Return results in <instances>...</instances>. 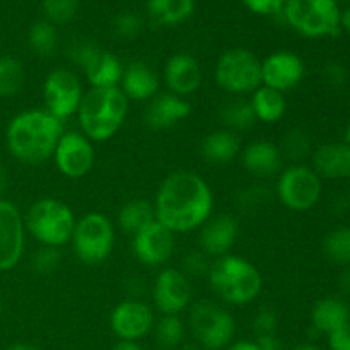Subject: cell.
I'll use <instances>...</instances> for the list:
<instances>
[{"label":"cell","mask_w":350,"mask_h":350,"mask_svg":"<svg viewBox=\"0 0 350 350\" xmlns=\"http://www.w3.org/2000/svg\"><path fill=\"white\" fill-rule=\"evenodd\" d=\"M263 188L260 187H253V188H248V190L245 191V193H241V200H239V205H241V208H250V207H255V205L262 204L263 202Z\"/></svg>","instance_id":"43"},{"label":"cell","mask_w":350,"mask_h":350,"mask_svg":"<svg viewBox=\"0 0 350 350\" xmlns=\"http://www.w3.org/2000/svg\"><path fill=\"white\" fill-rule=\"evenodd\" d=\"M58 267H60V252H58V248L41 246L38 252H34L33 258H31V269L41 277L51 275V273L57 272Z\"/></svg>","instance_id":"37"},{"label":"cell","mask_w":350,"mask_h":350,"mask_svg":"<svg viewBox=\"0 0 350 350\" xmlns=\"http://www.w3.org/2000/svg\"><path fill=\"white\" fill-rule=\"evenodd\" d=\"M156 323L152 308L139 299H126L111 311L109 325L120 340L137 342L150 334Z\"/></svg>","instance_id":"16"},{"label":"cell","mask_w":350,"mask_h":350,"mask_svg":"<svg viewBox=\"0 0 350 350\" xmlns=\"http://www.w3.org/2000/svg\"><path fill=\"white\" fill-rule=\"evenodd\" d=\"M328 345L332 350H350V323L328 335Z\"/></svg>","instance_id":"42"},{"label":"cell","mask_w":350,"mask_h":350,"mask_svg":"<svg viewBox=\"0 0 350 350\" xmlns=\"http://www.w3.org/2000/svg\"><path fill=\"white\" fill-rule=\"evenodd\" d=\"M27 43L38 57H51L58 46L57 27L48 21H38L31 26Z\"/></svg>","instance_id":"31"},{"label":"cell","mask_w":350,"mask_h":350,"mask_svg":"<svg viewBox=\"0 0 350 350\" xmlns=\"http://www.w3.org/2000/svg\"><path fill=\"white\" fill-rule=\"evenodd\" d=\"M26 72L23 64L10 55L0 57V98H12L23 89Z\"/></svg>","instance_id":"30"},{"label":"cell","mask_w":350,"mask_h":350,"mask_svg":"<svg viewBox=\"0 0 350 350\" xmlns=\"http://www.w3.org/2000/svg\"><path fill=\"white\" fill-rule=\"evenodd\" d=\"M250 103H252L256 120L263 123L280 122L287 111V101L284 92L267 88V85H260L256 91H253Z\"/></svg>","instance_id":"28"},{"label":"cell","mask_w":350,"mask_h":350,"mask_svg":"<svg viewBox=\"0 0 350 350\" xmlns=\"http://www.w3.org/2000/svg\"><path fill=\"white\" fill-rule=\"evenodd\" d=\"M72 58L82 67L91 88H120L123 65L111 51L101 50L91 41H81L72 48Z\"/></svg>","instance_id":"11"},{"label":"cell","mask_w":350,"mask_h":350,"mask_svg":"<svg viewBox=\"0 0 350 350\" xmlns=\"http://www.w3.org/2000/svg\"><path fill=\"white\" fill-rule=\"evenodd\" d=\"M190 103L171 92H159L147 105L144 120L154 130L171 129L190 115Z\"/></svg>","instance_id":"21"},{"label":"cell","mask_w":350,"mask_h":350,"mask_svg":"<svg viewBox=\"0 0 350 350\" xmlns=\"http://www.w3.org/2000/svg\"><path fill=\"white\" fill-rule=\"evenodd\" d=\"M345 2H350V0H345Z\"/></svg>","instance_id":"56"},{"label":"cell","mask_w":350,"mask_h":350,"mask_svg":"<svg viewBox=\"0 0 350 350\" xmlns=\"http://www.w3.org/2000/svg\"><path fill=\"white\" fill-rule=\"evenodd\" d=\"M345 146L350 147V125L347 126V130H345Z\"/></svg>","instance_id":"54"},{"label":"cell","mask_w":350,"mask_h":350,"mask_svg":"<svg viewBox=\"0 0 350 350\" xmlns=\"http://www.w3.org/2000/svg\"><path fill=\"white\" fill-rule=\"evenodd\" d=\"M323 252L330 262L350 267V228L334 229L325 238Z\"/></svg>","instance_id":"35"},{"label":"cell","mask_w":350,"mask_h":350,"mask_svg":"<svg viewBox=\"0 0 350 350\" xmlns=\"http://www.w3.org/2000/svg\"><path fill=\"white\" fill-rule=\"evenodd\" d=\"M129 98L120 88H91L77 109L81 132L91 142L113 139L125 123Z\"/></svg>","instance_id":"3"},{"label":"cell","mask_w":350,"mask_h":350,"mask_svg":"<svg viewBox=\"0 0 350 350\" xmlns=\"http://www.w3.org/2000/svg\"><path fill=\"white\" fill-rule=\"evenodd\" d=\"M280 154L286 159L299 164L311 154V139L310 133L303 129H293L284 135L282 142L279 146Z\"/></svg>","instance_id":"34"},{"label":"cell","mask_w":350,"mask_h":350,"mask_svg":"<svg viewBox=\"0 0 350 350\" xmlns=\"http://www.w3.org/2000/svg\"><path fill=\"white\" fill-rule=\"evenodd\" d=\"M275 193L286 208L306 212L320 202L323 195V180L314 173L313 167L294 164L280 171Z\"/></svg>","instance_id":"9"},{"label":"cell","mask_w":350,"mask_h":350,"mask_svg":"<svg viewBox=\"0 0 350 350\" xmlns=\"http://www.w3.org/2000/svg\"><path fill=\"white\" fill-rule=\"evenodd\" d=\"M181 350H205V349L198 344H188V345H185Z\"/></svg>","instance_id":"52"},{"label":"cell","mask_w":350,"mask_h":350,"mask_svg":"<svg viewBox=\"0 0 350 350\" xmlns=\"http://www.w3.org/2000/svg\"><path fill=\"white\" fill-rule=\"evenodd\" d=\"M221 118L228 130H246L255 125L256 116L248 99H232L221 108Z\"/></svg>","instance_id":"32"},{"label":"cell","mask_w":350,"mask_h":350,"mask_svg":"<svg viewBox=\"0 0 350 350\" xmlns=\"http://www.w3.org/2000/svg\"><path fill=\"white\" fill-rule=\"evenodd\" d=\"M26 228L16 204L0 198V272L12 270L24 253Z\"/></svg>","instance_id":"14"},{"label":"cell","mask_w":350,"mask_h":350,"mask_svg":"<svg viewBox=\"0 0 350 350\" xmlns=\"http://www.w3.org/2000/svg\"><path fill=\"white\" fill-rule=\"evenodd\" d=\"M164 81L171 94L180 98L193 94L202 85V67L190 53H176L164 67Z\"/></svg>","instance_id":"20"},{"label":"cell","mask_w":350,"mask_h":350,"mask_svg":"<svg viewBox=\"0 0 350 350\" xmlns=\"http://www.w3.org/2000/svg\"><path fill=\"white\" fill-rule=\"evenodd\" d=\"M5 188H7V173L5 170H3L2 164H0V198H2Z\"/></svg>","instance_id":"50"},{"label":"cell","mask_w":350,"mask_h":350,"mask_svg":"<svg viewBox=\"0 0 350 350\" xmlns=\"http://www.w3.org/2000/svg\"><path fill=\"white\" fill-rule=\"evenodd\" d=\"M340 289L344 296H347L350 299V267L340 275Z\"/></svg>","instance_id":"48"},{"label":"cell","mask_w":350,"mask_h":350,"mask_svg":"<svg viewBox=\"0 0 350 350\" xmlns=\"http://www.w3.org/2000/svg\"><path fill=\"white\" fill-rule=\"evenodd\" d=\"M0 318H2V301H0Z\"/></svg>","instance_id":"55"},{"label":"cell","mask_w":350,"mask_h":350,"mask_svg":"<svg viewBox=\"0 0 350 350\" xmlns=\"http://www.w3.org/2000/svg\"><path fill=\"white\" fill-rule=\"evenodd\" d=\"M228 350H260L258 344L252 340H239L234 344H229Z\"/></svg>","instance_id":"46"},{"label":"cell","mask_w":350,"mask_h":350,"mask_svg":"<svg viewBox=\"0 0 350 350\" xmlns=\"http://www.w3.org/2000/svg\"><path fill=\"white\" fill-rule=\"evenodd\" d=\"M195 12V0H147V14L159 26H180Z\"/></svg>","instance_id":"26"},{"label":"cell","mask_w":350,"mask_h":350,"mask_svg":"<svg viewBox=\"0 0 350 350\" xmlns=\"http://www.w3.org/2000/svg\"><path fill=\"white\" fill-rule=\"evenodd\" d=\"M154 335L159 347L164 350L176 349L185 338V325L178 314H163L161 320L154 323Z\"/></svg>","instance_id":"33"},{"label":"cell","mask_w":350,"mask_h":350,"mask_svg":"<svg viewBox=\"0 0 350 350\" xmlns=\"http://www.w3.org/2000/svg\"><path fill=\"white\" fill-rule=\"evenodd\" d=\"M152 299L163 314H180L191 301L190 277L178 269L161 270L154 280Z\"/></svg>","instance_id":"15"},{"label":"cell","mask_w":350,"mask_h":350,"mask_svg":"<svg viewBox=\"0 0 350 350\" xmlns=\"http://www.w3.org/2000/svg\"><path fill=\"white\" fill-rule=\"evenodd\" d=\"M84 91L82 84L74 72L67 68H57L50 72L43 85L44 108L51 116L65 122L70 116L77 115Z\"/></svg>","instance_id":"12"},{"label":"cell","mask_w":350,"mask_h":350,"mask_svg":"<svg viewBox=\"0 0 350 350\" xmlns=\"http://www.w3.org/2000/svg\"><path fill=\"white\" fill-rule=\"evenodd\" d=\"M53 159L64 176L79 180L92 170L96 152L92 142L82 132H64L57 144Z\"/></svg>","instance_id":"13"},{"label":"cell","mask_w":350,"mask_h":350,"mask_svg":"<svg viewBox=\"0 0 350 350\" xmlns=\"http://www.w3.org/2000/svg\"><path fill=\"white\" fill-rule=\"evenodd\" d=\"M200 229L202 252L214 258L229 255L239 236V222L231 214L211 215Z\"/></svg>","instance_id":"19"},{"label":"cell","mask_w":350,"mask_h":350,"mask_svg":"<svg viewBox=\"0 0 350 350\" xmlns=\"http://www.w3.org/2000/svg\"><path fill=\"white\" fill-rule=\"evenodd\" d=\"M304 77V64L293 51H275L262 62V85L286 92Z\"/></svg>","instance_id":"18"},{"label":"cell","mask_w":350,"mask_h":350,"mask_svg":"<svg viewBox=\"0 0 350 350\" xmlns=\"http://www.w3.org/2000/svg\"><path fill=\"white\" fill-rule=\"evenodd\" d=\"M208 269H211V262H208V256L204 252L187 253L183 263H181V272L187 277L202 275V273H207Z\"/></svg>","instance_id":"40"},{"label":"cell","mask_w":350,"mask_h":350,"mask_svg":"<svg viewBox=\"0 0 350 350\" xmlns=\"http://www.w3.org/2000/svg\"><path fill=\"white\" fill-rule=\"evenodd\" d=\"M142 17L139 14L126 10V12L118 14L115 17V21H113V33L120 40L132 41L139 36L140 31H142Z\"/></svg>","instance_id":"38"},{"label":"cell","mask_w":350,"mask_h":350,"mask_svg":"<svg viewBox=\"0 0 350 350\" xmlns=\"http://www.w3.org/2000/svg\"><path fill=\"white\" fill-rule=\"evenodd\" d=\"M72 248L75 256L85 265L105 262L115 246V228L101 212H89L75 222L72 232Z\"/></svg>","instance_id":"7"},{"label":"cell","mask_w":350,"mask_h":350,"mask_svg":"<svg viewBox=\"0 0 350 350\" xmlns=\"http://www.w3.org/2000/svg\"><path fill=\"white\" fill-rule=\"evenodd\" d=\"M327 79L334 85H344L347 82V70L338 64L327 65Z\"/></svg>","instance_id":"44"},{"label":"cell","mask_w":350,"mask_h":350,"mask_svg":"<svg viewBox=\"0 0 350 350\" xmlns=\"http://www.w3.org/2000/svg\"><path fill=\"white\" fill-rule=\"evenodd\" d=\"M243 3L258 16H279L282 14L287 0H243Z\"/></svg>","instance_id":"41"},{"label":"cell","mask_w":350,"mask_h":350,"mask_svg":"<svg viewBox=\"0 0 350 350\" xmlns=\"http://www.w3.org/2000/svg\"><path fill=\"white\" fill-rule=\"evenodd\" d=\"M7 350H40V349L34 347V345H31V344H14V345H10Z\"/></svg>","instance_id":"51"},{"label":"cell","mask_w":350,"mask_h":350,"mask_svg":"<svg viewBox=\"0 0 350 350\" xmlns=\"http://www.w3.org/2000/svg\"><path fill=\"white\" fill-rule=\"evenodd\" d=\"M311 323L320 334L332 332L350 323V308L340 297H325L314 304L311 311Z\"/></svg>","instance_id":"25"},{"label":"cell","mask_w":350,"mask_h":350,"mask_svg":"<svg viewBox=\"0 0 350 350\" xmlns=\"http://www.w3.org/2000/svg\"><path fill=\"white\" fill-rule=\"evenodd\" d=\"M294 350H320V349L314 347V345H301V347H297Z\"/></svg>","instance_id":"53"},{"label":"cell","mask_w":350,"mask_h":350,"mask_svg":"<svg viewBox=\"0 0 350 350\" xmlns=\"http://www.w3.org/2000/svg\"><path fill=\"white\" fill-rule=\"evenodd\" d=\"M337 0H287L282 10L286 23L304 38H330L340 33Z\"/></svg>","instance_id":"6"},{"label":"cell","mask_w":350,"mask_h":350,"mask_svg":"<svg viewBox=\"0 0 350 350\" xmlns=\"http://www.w3.org/2000/svg\"><path fill=\"white\" fill-rule=\"evenodd\" d=\"M340 29L347 31L350 34V5L340 12Z\"/></svg>","instance_id":"49"},{"label":"cell","mask_w":350,"mask_h":350,"mask_svg":"<svg viewBox=\"0 0 350 350\" xmlns=\"http://www.w3.org/2000/svg\"><path fill=\"white\" fill-rule=\"evenodd\" d=\"M190 330L197 344L207 350H222L232 342L236 323L228 310L214 303H197L190 310Z\"/></svg>","instance_id":"10"},{"label":"cell","mask_w":350,"mask_h":350,"mask_svg":"<svg viewBox=\"0 0 350 350\" xmlns=\"http://www.w3.org/2000/svg\"><path fill=\"white\" fill-rule=\"evenodd\" d=\"M132 250L142 265H164L174 253V234L161 222L154 221L132 236Z\"/></svg>","instance_id":"17"},{"label":"cell","mask_w":350,"mask_h":350,"mask_svg":"<svg viewBox=\"0 0 350 350\" xmlns=\"http://www.w3.org/2000/svg\"><path fill=\"white\" fill-rule=\"evenodd\" d=\"M156 221V211L152 202L146 198L129 200L118 212V226L125 234L135 236L149 224Z\"/></svg>","instance_id":"29"},{"label":"cell","mask_w":350,"mask_h":350,"mask_svg":"<svg viewBox=\"0 0 350 350\" xmlns=\"http://www.w3.org/2000/svg\"><path fill=\"white\" fill-rule=\"evenodd\" d=\"M277 325H279V317L277 311L272 308H262L253 318V330L258 337H265V335H275Z\"/></svg>","instance_id":"39"},{"label":"cell","mask_w":350,"mask_h":350,"mask_svg":"<svg viewBox=\"0 0 350 350\" xmlns=\"http://www.w3.org/2000/svg\"><path fill=\"white\" fill-rule=\"evenodd\" d=\"M243 166L253 174L255 178H272L275 174H280L282 171V154H280L279 146L269 142V140H256L246 146L243 150Z\"/></svg>","instance_id":"23"},{"label":"cell","mask_w":350,"mask_h":350,"mask_svg":"<svg viewBox=\"0 0 350 350\" xmlns=\"http://www.w3.org/2000/svg\"><path fill=\"white\" fill-rule=\"evenodd\" d=\"M81 7V0H43L44 21L57 24H65L72 21Z\"/></svg>","instance_id":"36"},{"label":"cell","mask_w":350,"mask_h":350,"mask_svg":"<svg viewBox=\"0 0 350 350\" xmlns=\"http://www.w3.org/2000/svg\"><path fill=\"white\" fill-rule=\"evenodd\" d=\"M75 215L67 204L58 198H40L24 215L26 231L43 246L60 248L72 239Z\"/></svg>","instance_id":"5"},{"label":"cell","mask_w":350,"mask_h":350,"mask_svg":"<svg viewBox=\"0 0 350 350\" xmlns=\"http://www.w3.org/2000/svg\"><path fill=\"white\" fill-rule=\"evenodd\" d=\"M260 350H286L284 349L282 342L277 338V335H265V337L256 338Z\"/></svg>","instance_id":"45"},{"label":"cell","mask_w":350,"mask_h":350,"mask_svg":"<svg viewBox=\"0 0 350 350\" xmlns=\"http://www.w3.org/2000/svg\"><path fill=\"white\" fill-rule=\"evenodd\" d=\"M212 291L226 303L245 306L260 296L263 287L258 269L246 258L224 255L211 263L207 272Z\"/></svg>","instance_id":"4"},{"label":"cell","mask_w":350,"mask_h":350,"mask_svg":"<svg viewBox=\"0 0 350 350\" xmlns=\"http://www.w3.org/2000/svg\"><path fill=\"white\" fill-rule=\"evenodd\" d=\"M111 350H144L137 342L132 340H120L113 345Z\"/></svg>","instance_id":"47"},{"label":"cell","mask_w":350,"mask_h":350,"mask_svg":"<svg viewBox=\"0 0 350 350\" xmlns=\"http://www.w3.org/2000/svg\"><path fill=\"white\" fill-rule=\"evenodd\" d=\"M215 82L229 94H252L262 85V60L246 48L228 50L215 65Z\"/></svg>","instance_id":"8"},{"label":"cell","mask_w":350,"mask_h":350,"mask_svg":"<svg viewBox=\"0 0 350 350\" xmlns=\"http://www.w3.org/2000/svg\"><path fill=\"white\" fill-rule=\"evenodd\" d=\"M156 221L173 234H183L202 228L214 211L211 187L193 171H174L167 174L156 193Z\"/></svg>","instance_id":"1"},{"label":"cell","mask_w":350,"mask_h":350,"mask_svg":"<svg viewBox=\"0 0 350 350\" xmlns=\"http://www.w3.org/2000/svg\"><path fill=\"white\" fill-rule=\"evenodd\" d=\"M313 170L321 180L350 178V147L344 142L323 144L313 152Z\"/></svg>","instance_id":"24"},{"label":"cell","mask_w":350,"mask_h":350,"mask_svg":"<svg viewBox=\"0 0 350 350\" xmlns=\"http://www.w3.org/2000/svg\"><path fill=\"white\" fill-rule=\"evenodd\" d=\"M64 132V122L51 116L46 109H27L14 116L7 125V149L23 164H43L53 157Z\"/></svg>","instance_id":"2"},{"label":"cell","mask_w":350,"mask_h":350,"mask_svg":"<svg viewBox=\"0 0 350 350\" xmlns=\"http://www.w3.org/2000/svg\"><path fill=\"white\" fill-rule=\"evenodd\" d=\"M161 81L159 75L144 62H132L130 65L123 67L120 89L123 94L133 101H150L159 94Z\"/></svg>","instance_id":"22"},{"label":"cell","mask_w":350,"mask_h":350,"mask_svg":"<svg viewBox=\"0 0 350 350\" xmlns=\"http://www.w3.org/2000/svg\"><path fill=\"white\" fill-rule=\"evenodd\" d=\"M241 150L238 135L231 130H217L208 133L202 142V154L211 164H228Z\"/></svg>","instance_id":"27"}]
</instances>
